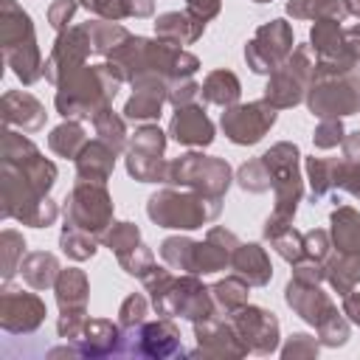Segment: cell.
Returning <instances> with one entry per match:
<instances>
[{"mask_svg":"<svg viewBox=\"0 0 360 360\" xmlns=\"http://www.w3.org/2000/svg\"><path fill=\"white\" fill-rule=\"evenodd\" d=\"M0 42L6 62L14 68L22 84H34L45 73V62L39 59V48L34 42L31 17L14 0H0Z\"/></svg>","mask_w":360,"mask_h":360,"instance_id":"2","label":"cell"},{"mask_svg":"<svg viewBox=\"0 0 360 360\" xmlns=\"http://www.w3.org/2000/svg\"><path fill=\"white\" fill-rule=\"evenodd\" d=\"M143 309H146V304H143V298L141 295H132V298H127L124 301V307H121V321L129 326V323H141V318H143Z\"/></svg>","mask_w":360,"mask_h":360,"instance_id":"30","label":"cell"},{"mask_svg":"<svg viewBox=\"0 0 360 360\" xmlns=\"http://www.w3.org/2000/svg\"><path fill=\"white\" fill-rule=\"evenodd\" d=\"M172 135L180 143H208L214 138V129L202 110L188 107V110H177V115L172 121Z\"/></svg>","mask_w":360,"mask_h":360,"instance_id":"14","label":"cell"},{"mask_svg":"<svg viewBox=\"0 0 360 360\" xmlns=\"http://www.w3.org/2000/svg\"><path fill=\"white\" fill-rule=\"evenodd\" d=\"M45 318V304L39 295L34 292H22V290H3L0 298V323L6 332L20 335V332H34Z\"/></svg>","mask_w":360,"mask_h":360,"instance_id":"7","label":"cell"},{"mask_svg":"<svg viewBox=\"0 0 360 360\" xmlns=\"http://www.w3.org/2000/svg\"><path fill=\"white\" fill-rule=\"evenodd\" d=\"M309 107L318 115H349L360 107V90L354 82L321 84V87H312Z\"/></svg>","mask_w":360,"mask_h":360,"instance_id":"11","label":"cell"},{"mask_svg":"<svg viewBox=\"0 0 360 360\" xmlns=\"http://www.w3.org/2000/svg\"><path fill=\"white\" fill-rule=\"evenodd\" d=\"M20 276L25 278V284H31L34 290H45L53 284V278L59 276V264L53 253H28L20 262Z\"/></svg>","mask_w":360,"mask_h":360,"instance_id":"16","label":"cell"},{"mask_svg":"<svg viewBox=\"0 0 360 360\" xmlns=\"http://www.w3.org/2000/svg\"><path fill=\"white\" fill-rule=\"evenodd\" d=\"M56 180V166L14 129L3 138V217L45 228L56 219V205L48 191Z\"/></svg>","mask_w":360,"mask_h":360,"instance_id":"1","label":"cell"},{"mask_svg":"<svg viewBox=\"0 0 360 360\" xmlns=\"http://www.w3.org/2000/svg\"><path fill=\"white\" fill-rule=\"evenodd\" d=\"M3 121L6 127H20L22 132H37L45 124V107L22 90H8L3 96Z\"/></svg>","mask_w":360,"mask_h":360,"instance_id":"12","label":"cell"},{"mask_svg":"<svg viewBox=\"0 0 360 360\" xmlns=\"http://www.w3.org/2000/svg\"><path fill=\"white\" fill-rule=\"evenodd\" d=\"M343 138V129H340V124L338 121H326V124H321V129L315 132V143L318 146H335L338 141Z\"/></svg>","mask_w":360,"mask_h":360,"instance_id":"29","label":"cell"},{"mask_svg":"<svg viewBox=\"0 0 360 360\" xmlns=\"http://www.w3.org/2000/svg\"><path fill=\"white\" fill-rule=\"evenodd\" d=\"M155 25L163 37H172L174 42H194L202 34V20H188L186 14H163Z\"/></svg>","mask_w":360,"mask_h":360,"instance_id":"20","label":"cell"},{"mask_svg":"<svg viewBox=\"0 0 360 360\" xmlns=\"http://www.w3.org/2000/svg\"><path fill=\"white\" fill-rule=\"evenodd\" d=\"M290 14L295 17H326V20H340L346 14V6L340 0H292L290 6Z\"/></svg>","mask_w":360,"mask_h":360,"instance_id":"23","label":"cell"},{"mask_svg":"<svg viewBox=\"0 0 360 360\" xmlns=\"http://www.w3.org/2000/svg\"><path fill=\"white\" fill-rule=\"evenodd\" d=\"M219 214V202L202 197H180L172 191L155 194L149 200V217L163 228H200L205 219Z\"/></svg>","mask_w":360,"mask_h":360,"instance_id":"4","label":"cell"},{"mask_svg":"<svg viewBox=\"0 0 360 360\" xmlns=\"http://www.w3.org/2000/svg\"><path fill=\"white\" fill-rule=\"evenodd\" d=\"M73 11H76V3H73V0H56V3L48 8V22H51L56 31H65V25H68V20L73 17Z\"/></svg>","mask_w":360,"mask_h":360,"instance_id":"28","label":"cell"},{"mask_svg":"<svg viewBox=\"0 0 360 360\" xmlns=\"http://www.w3.org/2000/svg\"><path fill=\"white\" fill-rule=\"evenodd\" d=\"M87 298V281L84 273L76 267H68L56 278V301L62 307V315H82Z\"/></svg>","mask_w":360,"mask_h":360,"instance_id":"13","label":"cell"},{"mask_svg":"<svg viewBox=\"0 0 360 360\" xmlns=\"http://www.w3.org/2000/svg\"><path fill=\"white\" fill-rule=\"evenodd\" d=\"M107 245H110L118 256H121V253H127V250H132V248L138 245V228H135V225H129V222H118V225L110 231Z\"/></svg>","mask_w":360,"mask_h":360,"instance_id":"27","label":"cell"},{"mask_svg":"<svg viewBox=\"0 0 360 360\" xmlns=\"http://www.w3.org/2000/svg\"><path fill=\"white\" fill-rule=\"evenodd\" d=\"M256 3H267V0H256Z\"/></svg>","mask_w":360,"mask_h":360,"instance_id":"32","label":"cell"},{"mask_svg":"<svg viewBox=\"0 0 360 360\" xmlns=\"http://www.w3.org/2000/svg\"><path fill=\"white\" fill-rule=\"evenodd\" d=\"M332 225H335V242L340 250H360V219L352 208H340L332 214Z\"/></svg>","mask_w":360,"mask_h":360,"instance_id":"19","label":"cell"},{"mask_svg":"<svg viewBox=\"0 0 360 360\" xmlns=\"http://www.w3.org/2000/svg\"><path fill=\"white\" fill-rule=\"evenodd\" d=\"M59 245H62V250H65L68 256H73V259H87V256L96 253V239H93L90 233L79 231V228H70V225H65Z\"/></svg>","mask_w":360,"mask_h":360,"instance_id":"25","label":"cell"},{"mask_svg":"<svg viewBox=\"0 0 360 360\" xmlns=\"http://www.w3.org/2000/svg\"><path fill=\"white\" fill-rule=\"evenodd\" d=\"M22 250H25V239H22V233L6 228V231H3V248H0V253H3V281H11V276L20 273Z\"/></svg>","mask_w":360,"mask_h":360,"instance_id":"22","label":"cell"},{"mask_svg":"<svg viewBox=\"0 0 360 360\" xmlns=\"http://www.w3.org/2000/svg\"><path fill=\"white\" fill-rule=\"evenodd\" d=\"M188 8L197 11V20H208V17L217 14L219 0H188Z\"/></svg>","mask_w":360,"mask_h":360,"instance_id":"31","label":"cell"},{"mask_svg":"<svg viewBox=\"0 0 360 360\" xmlns=\"http://www.w3.org/2000/svg\"><path fill=\"white\" fill-rule=\"evenodd\" d=\"M287 48H290V31H287L284 20H273L270 25H264L256 34V39L245 51V56L256 73H264V70H273V65L287 53Z\"/></svg>","mask_w":360,"mask_h":360,"instance_id":"10","label":"cell"},{"mask_svg":"<svg viewBox=\"0 0 360 360\" xmlns=\"http://www.w3.org/2000/svg\"><path fill=\"white\" fill-rule=\"evenodd\" d=\"M112 68L110 65H98L93 70H73L68 79L59 82V93H56V110L68 118V115H98L107 101L115 96L118 79H110Z\"/></svg>","mask_w":360,"mask_h":360,"instance_id":"3","label":"cell"},{"mask_svg":"<svg viewBox=\"0 0 360 360\" xmlns=\"http://www.w3.org/2000/svg\"><path fill=\"white\" fill-rule=\"evenodd\" d=\"M112 160H115V149L107 146L104 141H96V143H84V149L79 152L76 158V169H79V177L84 180H96L101 183L110 169H112Z\"/></svg>","mask_w":360,"mask_h":360,"instance_id":"15","label":"cell"},{"mask_svg":"<svg viewBox=\"0 0 360 360\" xmlns=\"http://www.w3.org/2000/svg\"><path fill=\"white\" fill-rule=\"evenodd\" d=\"M160 101H163V93H160V87L155 90V87H149V90H138L132 98H129V104H127V115L129 118H155L158 112H160Z\"/></svg>","mask_w":360,"mask_h":360,"instance_id":"24","label":"cell"},{"mask_svg":"<svg viewBox=\"0 0 360 360\" xmlns=\"http://www.w3.org/2000/svg\"><path fill=\"white\" fill-rule=\"evenodd\" d=\"M84 143H87L84 141V129L76 121H68V124L56 127L51 132V138H48V146L56 155H62V158H79V152L84 149Z\"/></svg>","mask_w":360,"mask_h":360,"instance_id":"18","label":"cell"},{"mask_svg":"<svg viewBox=\"0 0 360 360\" xmlns=\"http://www.w3.org/2000/svg\"><path fill=\"white\" fill-rule=\"evenodd\" d=\"M65 219H68V225L70 228H79V231H84V233H101L107 225V219H110V197H107V191H104V186L98 183H90V180H84V183H79L73 191H70V197L65 200Z\"/></svg>","mask_w":360,"mask_h":360,"instance_id":"5","label":"cell"},{"mask_svg":"<svg viewBox=\"0 0 360 360\" xmlns=\"http://www.w3.org/2000/svg\"><path fill=\"white\" fill-rule=\"evenodd\" d=\"M276 121L273 107L264 104H248V107H233L222 115V127L233 143H256Z\"/></svg>","mask_w":360,"mask_h":360,"instance_id":"9","label":"cell"},{"mask_svg":"<svg viewBox=\"0 0 360 360\" xmlns=\"http://www.w3.org/2000/svg\"><path fill=\"white\" fill-rule=\"evenodd\" d=\"M202 96H205L208 101H214V104H231V101H236V96H239V82H236L233 73L217 70V73L208 76V82H205V87H202Z\"/></svg>","mask_w":360,"mask_h":360,"instance_id":"21","label":"cell"},{"mask_svg":"<svg viewBox=\"0 0 360 360\" xmlns=\"http://www.w3.org/2000/svg\"><path fill=\"white\" fill-rule=\"evenodd\" d=\"M93 121H96V129H98L101 141L118 152V149H121V143H124V124H121V121H118L107 107H104Z\"/></svg>","mask_w":360,"mask_h":360,"instance_id":"26","label":"cell"},{"mask_svg":"<svg viewBox=\"0 0 360 360\" xmlns=\"http://www.w3.org/2000/svg\"><path fill=\"white\" fill-rule=\"evenodd\" d=\"M233 267L245 273L250 284H264L270 278V262L259 245H242V250L233 256Z\"/></svg>","mask_w":360,"mask_h":360,"instance_id":"17","label":"cell"},{"mask_svg":"<svg viewBox=\"0 0 360 360\" xmlns=\"http://www.w3.org/2000/svg\"><path fill=\"white\" fill-rule=\"evenodd\" d=\"M90 51V37L84 28H73V31H62L53 42V51L45 62V79L59 84L62 76H70L87 56Z\"/></svg>","mask_w":360,"mask_h":360,"instance_id":"8","label":"cell"},{"mask_svg":"<svg viewBox=\"0 0 360 360\" xmlns=\"http://www.w3.org/2000/svg\"><path fill=\"white\" fill-rule=\"evenodd\" d=\"M166 180H172V183H191V186H200L202 191L219 197L228 188L231 169L222 160H214V158L186 155L183 160L169 166V177Z\"/></svg>","mask_w":360,"mask_h":360,"instance_id":"6","label":"cell"}]
</instances>
